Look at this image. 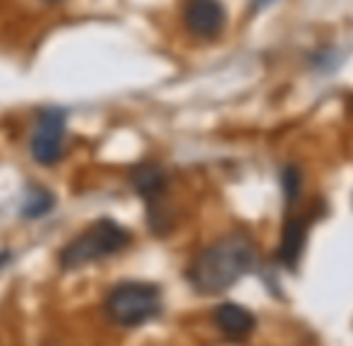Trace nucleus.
<instances>
[{
    "instance_id": "4",
    "label": "nucleus",
    "mask_w": 353,
    "mask_h": 346,
    "mask_svg": "<svg viewBox=\"0 0 353 346\" xmlns=\"http://www.w3.org/2000/svg\"><path fill=\"white\" fill-rule=\"evenodd\" d=\"M29 150H32L34 161L41 166H53L63 159V150H65V113L61 108H46L39 116Z\"/></svg>"
},
{
    "instance_id": "1",
    "label": "nucleus",
    "mask_w": 353,
    "mask_h": 346,
    "mask_svg": "<svg viewBox=\"0 0 353 346\" xmlns=\"http://www.w3.org/2000/svg\"><path fill=\"white\" fill-rule=\"evenodd\" d=\"M255 265V245L245 234H228L207 245L188 269V281L200 294L228 291Z\"/></svg>"
},
{
    "instance_id": "6",
    "label": "nucleus",
    "mask_w": 353,
    "mask_h": 346,
    "mask_svg": "<svg viewBox=\"0 0 353 346\" xmlns=\"http://www.w3.org/2000/svg\"><path fill=\"white\" fill-rule=\"evenodd\" d=\"M214 325H216V329L223 334V337L228 339H245L248 334H252V329H255L257 320L255 315L250 313L248 308H243V305L238 303H221L214 308V315H212Z\"/></svg>"
},
{
    "instance_id": "9",
    "label": "nucleus",
    "mask_w": 353,
    "mask_h": 346,
    "mask_svg": "<svg viewBox=\"0 0 353 346\" xmlns=\"http://www.w3.org/2000/svg\"><path fill=\"white\" fill-rule=\"evenodd\" d=\"M281 187H283V195H286L288 202H293L301 192V171L296 166H286L281 173Z\"/></svg>"
},
{
    "instance_id": "7",
    "label": "nucleus",
    "mask_w": 353,
    "mask_h": 346,
    "mask_svg": "<svg viewBox=\"0 0 353 346\" xmlns=\"http://www.w3.org/2000/svg\"><path fill=\"white\" fill-rule=\"evenodd\" d=\"M307 229H310V221L307 219H288L283 226L281 245H279V262L286 265L288 269H296L298 260L303 255L307 241Z\"/></svg>"
},
{
    "instance_id": "5",
    "label": "nucleus",
    "mask_w": 353,
    "mask_h": 346,
    "mask_svg": "<svg viewBox=\"0 0 353 346\" xmlns=\"http://www.w3.org/2000/svg\"><path fill=\"white\" fill-rule=\"evenodd\" d=\"M183 19L190 34L200 39H214L223 29V5L219 0H188Z\"/></svg>"
},
{
    "instance_id": "8",
    "label": "nucleus",
    "mask_w": 353,
    "mask_h": 346,
    "mask_svg": "<svg viewBox=\"0 0 353 346\" xmlns=\"http://www.w3.org/2000/svg\"><path fill=\"white\" fill-rule=\"evenodd\" d=\"M53 205H56V200H53V195L46 187H29L22 205V214L27 219H39V216L48 214L53 210Z\"/></svg>"
},
{
    "instance_id": "3",
    "label": "nucleus",
    "mask_w": 353,
    "mask_h": 346,
    "mask_svg": "<svg viewBox=\"0 0 353 346\" xmlns=\"http://www.w3.org/2000/svg\"><path fill=\"white\" fill-rule=\"evenodd\" d=\"M103 310L118 327H142L161 313V289L149 281H123L106 296Z\"/></svg>"
},
{
    "instance_id": "10",
    "label": "nucleus",
    "mask_w": 353,
    "mask_h": 346,
    "mask_svg": "<svg viewBox=\"0 0 353 346\" xmlns=\"http://www.w3.org/2000/svg\"><path fill=\"white\" fill-rule=\"evenodd\" d=\"M43 3H58V0H43Z\"/></svg>"
},
{
    "instance_id": "2",
    "label": "nucleus",
    "mask_w": 353,
    "mask_h": 346,
    "mask_svg": "<svg viewBox=\"0 0 353 346\" xmlns=\"http://www.w3.org/2000/svg\"><path fill=\"white\" fill-rule=\"evenodd\" d=\"M130 231L123 224H118L113 219H99L94 224H89L79 236H74L70 243L61 250L58 262H61L63 269L72 272L84 265H92V262L106 260L111 255L121 253V250H125L130 245Z\"/></svg>"
}]
</instances>
